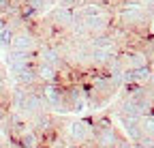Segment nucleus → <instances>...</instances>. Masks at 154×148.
I'll return each mask as SVG.
<instances>
[{"label": "nucleus", "instance_id": "b1692460", "mask_svg": "<svg viewBox=\"0 0 154 148\" xmlns=\"http://www.w3.org/2000/svg\"><path fill=\"white\" fill-rule=\"evenodd\" d=\"M148 2H150V5H154V0H148Z\"/></svg>", "mask_w": 154, "mask_h": 148}, {"label": "nucleus", "instance_id": "9d476101", "mask_svg": "<svg viewBox=\"0 0 154 148\" xmlns=\"http://www.w3.org/2000/svg\"><path fill=\"white\" fill-rule=\"evenodd\" d=\"M120 124H122L124 133H126V140H131V142H137V140L143 135V131H141V124H139V120H137V118L120 116Z\"/></svg>", "mask_w": 154, "mask_h": 148}, {"label": "nucleus", "instance_id": "7ed1b4c3", "mask_svg": "<svg viewBox=\"0 0 154 148\" xmlns=\"http://www.w3.org/2000/svg\"><path fill=\"white\" fill-rule=\"evenodd\" d=\"M120 133L107 118H99L94 120V135H92V142L96 148H116V144L120 142Z\"/></svg>", "mask_w": 154, "mask_h": 148}, {"label": "nucleus", "instance_id": "4468645a", "mask_svg": "<svg viewBox=\"0 0 154 148\" xmlns=\"http://www.w3.org/2000/svg\"><path fill=\"white\" fill-rule=\"evenodd\" d=\"M13 36H15V30H11L9 26L5 30H0V47H2V49H11Z\"/></svg>", "mask_w": 154, "mask_h": 148}, {"label": "nucleus", "instance_id": "9b49d317", "mask_svg": "<svg viewBox=\"0 0 154 148\" xmlns=\"http://www.w3.org/2000/svg\"><path fill=\"white\" fill-rule=\"evenodd\" d=\"M118 114L120 116H128V118H141V109H139V103L133 101L131 97H124L120 101V107H118Z\"/></svg>", "mask_w": 154, "mask_h": 148}, {"label": "nucleus", "instance_id": "20e7f679", "mask_svg": "<svg viewBox=\"0 0 154 148\" xmlns=\"http://www.w3.org/2000/svg\"><path fill=\"white\" fill-rule=\"evenodd\" d=\"M36 58H38V62L49 65V67H54L58 71H62L64 67H69L64 56H62V52L58 49V45H54V43H41V45H38Z\"/></svg>", "mask_w": 154, "mask_h": 148}, {"label": "nucleus", "instance_id": "1a4fd4ad", "mask_svg": "<svg viewBox=\"0 0 154 148\" xmlns=\"http://www.w3.org/2000/svg\"><path fill=\"white\" fill-rule=\"evenodd\" d=\"M36 75H38L41 84H60V71L49 67V65L36 62Z\"/></svg>", "mask_w": 154, "mask_h": 148}, {"label": "nucleus", "instance_id": "5701e85b", "mask_svg": "<svg viewBox=\"0 0 154 148\" xmlns=\"http://www.w3.org/2000/svg\"><path fill=\"white\" fill-rule=\"evenodd\" d=\"M58 2V0H47V5H56Z\"/></svg>", "mask_w": 154, "mask_h": 148}, {"label": "nucleus", "instance_id": "412c9836", "mask_svg": "<svg viewBox=\"0 0 154 148\" xmlns=\"http://www.w3.org/2000/svg\"><path fill=\"white\" fill-rule=\"evenodd\" d=\"M5 28H7V17L0 15V30H5Z\"/></svg>", "mask_w": 154, "mask_h": 148}, {"label": "nucleus", "instance_id": "39448f33", "mask_svg": "<svg viewBox=\"0 0 154 148\" xmlns=\"http://www.w3.org/2000/svg\"><path fill=\"white\" fill-rule=\"evenodd\" d=\"M38 45H41V39L34 34V32H30V30H19V32H15V36H13V43H11V49H15V52H28V54H36L38 52Z\"/></svg>", "mask_w": 154, "mask_h": 148}, {"label": "nucleus", "instance_id": "f03ea898", "mask_svg": "<svg viewBox=\"0 0 154 148\" xmlns=\"http://www.w3.org/2000/svg\"><path fill=\"white\" fill-rule=\"evenodd\" d=\"M64 137L73 144V146H84L88 142H92L94 135V120H71L64 124Z\"/></svg>", "mask_w": 154, "mask_h": 148}, {"label": "nucleus", "instance_id": "423d86ee", "mask_svg": "<svg viewBox=\"0 0 154 148\" xmlns=\"http://www.w3.org/2000/svg\"><path fill=\"white\" fill-rule=\"evenodd\" d=\"M75 11L77 9H69V7H60V5H58V7H54L49 11L47 22L54 28H58V30H69L71 24H73V20H75Z\"/></svg>", "mask_w": 154, "mask_h": 148}, {"label": "nucleus", "instance_id": "4be33fe9", "mask_svg": "<svg viewBox=\"0 0 154 148\" xmlns=\"http://www.w3.org/2000/svg\"><path fill=\"white\" fill-rule=\"evenodd\" d=\"M148 28H150V32H152V36H154V20H150V26H148Z\"/></svg>", "mask_w": 154, "mask_h": 148}, {"label": "nucleus", "instance_id": "6e6552de", "mask_svg": "<svg viewBox=\"0 0 154 148\" xmlns=\"http://www.w3.org/2000/svg\"><path fill=\"white\" fill-rule=\"evenodd\" d=\"M13 77H15V82H17L19 86H24V88H34V86L41 84V82H38V75H36V65L26 67V69H22V71L13 73Z\"/></svg>", "mask_w": 154, "mask_h": 148}, {"label": "nucleus", "instance_id": "2eb2a0df", "mask_svg": "<svg viewBox=\"0 0 154 148\" xmlns=\"http://www.w3.org/2000/svg\"><path fill=\"white\" fill-rule=\"evenodd\" d=\"M24 2H26L28 7H32L36 13H41V11L47 7V0H24Z\"/></svg>", "mask_w": 154, "mask_h": 148}, {"label": "nucleus", "instance_id": "f8f14e48", "mask_svg": "<svg viewBox=\"0 0 154 148\" xmlns=\"http://www.w3.org/2000/svg\"><path fill=\"white\" fill-rule=\"evenodd\" d=\"M152 65L148 67H139V69H131V75H133V84H148L150 75H152Z\"/></svg>", "mask_w": 154, "mask_h": 148}, {"label": "nucleus", "instance_id": "a211bd4d", "mask_svg": "<svg viewBox=\"0 0 154 148\" xmlns=\"http://www.w3.org/2000/svg\"><path fill=\"white\" fill-rule=\"evenodd\" d=\"M116 148H133V142L126 140V137H120V142L116 144Z\"/></svg>", "mask_w": 154, "mask_h": 148}, {"label": "nucleus", "instance_id": "f257e3e1", "mask_svg": "<svg viewBox=\"0 0 154 148\" xmlns=\"http://www.w3.org/2000/svg\"><path fill=\"white\" fill-rule=\"evenodd\" d=\"M79 13L84 17V24H86V30H88L90 36L109 32V28L113 26L111 13L103 5H99V2H92V0L88 2V0H86V2L79 7Z\"/></svg>", "mask_w": 154, "mask_h": 148}, {"label": "nucleus", "instance_id": "ddd939ff", "mask_svg": "<svg viewBox=\"0 0 154 148\" xmlns=\"http://www.w3.org/2000/svg\"><path fill=\"white\" fill-rule=\"evenodd\" d=\"M139 124H141L143 135L154 137V114H146V116H141V118H139Z\"/></svg>", "mask_w": 154, "mask_h": 148}, {"label": "nucleus", "instance_id": "f3484780", "mask_svg": "<svg viewBox=\"0 0 154 148\" xmlns=\"http://www.w3.org/2000/svg\"><path fill=\"white\" fill-rule=\"evenodd\" d=\"M11 5H13V0H0V15H7Z\"/></svg>", "mask_w": 154, "mask_h": 148}, {"label": "nucleus", "instance_id": "aec40b11", "mask_svg": "<svg viewBox=\"0 0 154 148\" xmlns=\"http://www.w3.org/2000/svg\"><path fill=\"white\" fill-rule=\"evenodd\" d=\"M150 90H154V71H152V75H150V80H148V84H146Z\"/></svg>", "mask_w": 154, "mask_h": 148}, {"label": "nucleus", "instance_id": "0eeeda50", "mask_svg": "<svg viewBox=\"0 0 154 148\" xmlns=\"http://www.w3.org/2000/svg\"><path fill=\"white\" fill-rule=\"evenodd\" d=\"M88 43H90V47H92V49H107V52H113V54H118V52L122 49V47L118 45V41H116L109 32H103V34H94V36H90Z\"/></svg>", "mask_w": 154, "mask_h": 148}, {"label": "nucleus", "instance_id": "dca6fc26", "mask_svg": "<svg viewBox=\"0 0 154 148\" xmlns=\"http://www.w3.org/2000/svg\"><path fill=\"white\" fill-rule=\"evenodd\" d=\"M86 0H58V5L60 7H69V9H79Z\"/></svg>", "mask_w": 154, "mask_h": 148}, {"label": "nucleus", "instance_id": "6ab92c4d", "mask_svg": "<svg viewBox=\"0 0 154 148\" xmlns=\"http://www.w3.org/2000/svg\"><path fill=\"white\" fill-rule=\"evenodd\" d=\"M7 114H9V107H7V105H2V103H0V122H2V120L7 118Z\"/></svg>", "mask_w": 154, "mask_h": 148}]
</instances>
